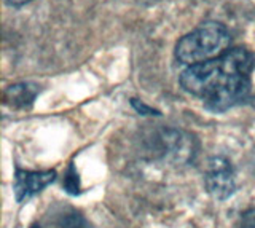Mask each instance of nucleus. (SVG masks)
<instances>
[{"label":"nucleus","instance_id":"obj_1","mask_svg":"<svg viewBox=\"0 0 255 228\" xmlns=\"http://www.w3.org/2000/svg\"><path fill=\"white\" fill-rule=\"evenodd\" d=\"M255 67V54L246 48L228 50L220 58L188 66L180 75L182 88L198 98L207 99L220 86L239 75H251Z\"/></svg>","mask_w":255,"mask_h":228},{"label":"nucleus","instance_id":"obj_2","mask_svg":"<svg viewBox=\"0 0 255 228\" xmlns=\"http://www.w3.org/2000/svg\"><path fill=\"white\" fill-rule=\"evenodd\" d=\"M230 42L228 29L220 22L209 21L180 38L175 46V58L188 66L201 64L225 54Z\"/></svg>","mask_w":255,"mask_h":228},{"label":"nucleus","instance_id":"obj_3","mask_svg":"<svg viewBox=\"0 0 255 228\" xmlns=\"http://www.w3.org/2000/svg\"><path fill=\"white\" fill-rule=\"evenodd\" d=\"M204 184L207 192L217 200H227L236 190V179L231 163L225 156H214L206 166Z\"/></svg>","mask_w":255,"mask_h":228},{"label":"nucleus","instance_id":"obj_4","mask_svg":"<svg viewBox=\"0 0 255 228\" xmlns=\"http://www.w3.org/2000/svg\"><path fill=\"white\" fill-rule=\"evenodd\" d=\"M251 93V78L249 75L235 77L223 86L212 93L209 98L204 99L206 107L212 112H225V110L241 104L247 99Z\"/></svg>","mask_w":255,"mask_h":228},{"label":"nucleus","instance_id":"obj_5","mask_svg":"<svg viewBox=\"0 0 255 228\" xmlns=\"http://www.w3.org/2000/svg\"><path fill=\"white\" fill-rule=\"evenodd\" d=\"M159 148L163 156L175 164H183L193 160L195 139L190 134L177 129H166L159 134Z\"/></svg>","mask_w":255,"mask_h":228},{"label":"nucleus","instance_id":"obj_6","mask_svg":"<svg viewBox=\"0 0 255 228\" xmlns=\"http://www.w3.org/2000/svg\"><path fill=\"white\" fill-rule=\"evenodd\" d=\"M56 179V171H22L16 169L13 190L18 203L30 200Z\"/></svg>","mask_w":255,"mask_h":228},{"label":"nucleus","instance_id":"obj_7","mask_svg":"<svg viewBox=\"0 0 255 228\" xmlns=\"http://www.w3.org/2000/svg\"><path fill=\"white\" fill-rule=\"evenodd\" d=\"M38 93V88L32 83H18L5 91V101L13 107L26 109L30 107Z\"/></svg>","mask_w":255,"mask_h":228},{"label":"nucleus","instance_id":"obj_8","mask_svg":"<svg viewBox=\"0 0 255 228\" xmlns=\"http://www.w3.org/2000/svg\"><path fill=\"white\" fill-rule=\"evenodd\" d=\"M61 228H93V225L88 222V220L78 214V212H70L66 214L61 219Z\"/></svg>","mask_w":255,"mask_h":228},{"label":"nucleus","instance_id":"obj_9","mask_svg":"<svg viewBox=\"0 0 255 228\" xmlns=\"http://www.w3.org/2000/svg\"><path fill=\"white\" fill-rule=\"evenodd\" d=\"M66 188L69 193H78L80 192V184H78V174L77 171L74 169V166H70L69 169V174L66 177Z\"/></svg>","mask_w":255,"mask_h":228},{"label":"nucleus","instance_id":"obj_10","mask_svg":"<svg viewBox=\"0 0 255 228\" xmlns=\"http://www.w3.org/2000/svg\"><path fill=\"white\" fill-rule=\"evenodd\" d=\"M239 228H255V208L244 212L239 220Z\"/></svg>","mask_w":255,"mask_h":228},{"label":"nucleus","instance_id":"obj_11","mask_svg":"<svg viewBox=\"0 0 255 228\" xmlns=\"http://www.w3.org/2000/svg\"><path fill=\"white\" fill-rule=\"evenodd\" d=\"M132 107L137 110V112H140V114H143V115H158V112H155V110H151L150 107H147V106H143L142 102L139 104L137 101L135 99H132Z\"/></svg>","mask_w":255,"mask_h":228},{"label":"nucleus","instance_id":"obj_12","mask_svg":"<svg viewBox=\"0 0 255 228\" xmlns=\"http://www.w3.org/2000/svg\"><path fill=\"white\" fill-rule=\"evenodd\" d=\"M6 3H10L13 6H19V5H24V3H27L30 2V0H5Z\"/></svg>","mask_w":255,"mask_h":228},{"label":"nucleus","instance_id":"obj_13","mask_svg":"<svg viewBox=\"0 0 255 228\" xmlns=\"http://www.w3.org/2000/svg\"><path fill=\"white\" fill-rule=\"evenodd\" d=\"M30 228H38V227H37V225H32Z\"/></svg>","mask_w":255,"mask_h":228}]
</instances>
